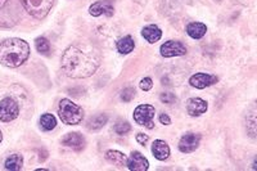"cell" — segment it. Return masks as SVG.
Instances as JSON below:
<instances>
[{
	"label": "cell",
	"instance_id": "d6986e66",
	"mask_svg": "<svg viewBox=\"0 0 257 171\" xmlns=\"http://www.w3.org/2000/svg\"><path fill=\"white\" fill-rule=\"evenodd\" d=\"M135 48V41L131 36H124L117 41V50L121 54H129Z\"/></svg>",
	"mask_w": 257,
	"mask_h": 171
},
{
	"label": "cell",
	"instance_id": "7c38bea8",
	"mask_svg": "<svg viewBox=\"0 0 257 171\" xmlns=\"http://www.w3.org/2000/svg\"><path fill=\"white\" fill-rule=\"evenodd\" d=\"M62 144L73 151H81L85 147V138L80 133H69L62 139Z\"/></svg>",
	"mask_w": 257,
	"mask_h": 171
},
{
	"label": "cell",
	"instance_id": "d4e9b609",
	"mask_svg": "<svg viewBox=\"0 0 257 171\" xmlns=\"http://www.w3.org/2000/svg\"><path fill=\"white\" fill-rule=\"evenodd\" d=\"M161 102L166 103V104H173L176 102V97L174 96L173 93H162L160 96Z\"/></svg>",
	"mask_w": 257,
	"mask_h": 171
},
{
	"label": "cell",
	"instance_id": "7a4b0ae2",
	"mask_svg": "<svg viewBox=\"0 0 257 171\" xmlns=\"http://www.w3.org/2000/svg\"><path fill=\"white\" fill-rule=\"evenodd\" d=\"M30 57V45L25 40L10 37L0 43V65L16 68L26 62Z\"/></svg>",
	"mask_w": 257,
	"mask_h": 171
},
{
	"label": "cell",
	"instance_id": "9a60e30c",
	"mask_svg": "<svg viewBox=\"0 0 257 171\" xmlns=\"http://www.w3.org/2000/svg\"><path fill=\"white\" fill-rule=\"evenodd\" d=\"M142 35H143V37L148 43L153 44L157 43V41L162 37V31H161L160 27L156 26V25H148V26H146L143 30H142Z\"/></svg>",
	"mask_w": 257,
	"mask_h": 171
},
{
	"label": "cell",
	"instance_id": "f1b7e54d",
	"mask_svg": "<svg viewBox=\"0 0 257 171\" xmlns=\"http://www.w3.org/2000/svg\"><path fill=\"white\" fill-rule=\"evenodd\" d=\"M8 3V0H0V9L5 5V4Z\"/></svg>",
	"mask_w": 257,
	"mask_h": 171
},
{
	"label": "cell",
	"instance_id": "7402d4cb",
	"mask_svg": "<svg viewBox=\"0 0 257 171\" xmlns=\"http://www.w3.org/2000/svg\"><path fill=\"white\" fill-rule=\"evenodd\" d=\"M35 46H36V50L41 54H46L49 53L50 50V43H49V40L44 36H40L35 40Z\"/></svg>",
	"mask_w": 257,
	"mask_h": 171
},
{
	"label": "cell",
	"instance_id": "44dd1931",
	"mask_svg": "<svg viewBox=\"0 0 257 171\" xmlns=\"http://www.w3.org/2000/svg\"><path fill=\"white\" fill-rule=\"evenodd\" d=\"M57 125V120L56 117L50 113H44L40 117V126L44 132H50L53 129L56 128Z\"/></svg>",
	"mask_w": 257,
	"mask_h": 171
},
{
	"label": "cell",
	"instance_id": "484cf974",
	"mask_svg": "<svg viewBox=\"0 0 257 171\" xmlns=\"http://www.w3.org/2000/svg\"><path fill=\"white\" fill-rule=\"evenodd\" d=\"M153 88V81L150 77H144L142 81H140V89L144 90V92H148Z\"/></svg>",
	"mask_w": 257,
	"mask_h": 171
},
{
	"label": "cell",
	"instance_id": "4fadbf2b",
	"mask_svg": "<svg viewBox=\"0 0 257 171\" xmlns=\"http://www.w3.org/2000/svg\"><path fill=\"white\" fill-rule=\"evenodd\" d=\"M113 5L111 4V1H97L93 5H90L89 8V13L94 17H99L102 14H106V16L111 17L113 16Z\"/></svg>",
	"mask_w": 257,
	"mask_h": 171
},
{
	"label": "cell",
	"instance_id": "ac0fdd59",
	"mask_svg": "<svg viewBox=\"0 0 257 171\" xmlns=\"http://www.w3.org/2000/svg\"><path fill=\"white\" fill-rule=\"evenodd\" d=\"M107 121L108 116L105 115V113H101V115H97L94 116V117H91L88 121V124H86V128H88L89 130H91V132H97V130L103 128V126L107 124Z\"/></svg>",
	"mask_w": 257,
	"mask_h": 171
},
{
	"label": "cell",
	"instance_id": "83f0119b",
	"mask_svg": "<svg viewBox=\"0 0 257 171\" xmlns=\"http://www.w3.org/2000/svg\"><path fill=\"white\" fill-rule=\"evenodd\" d=\"M160 122L162 124V125H170V124H171V120H170L169 115H166V113H161Z\"/></svg>",
	"mask_w": 257,
	"mask_h": 171
},
{
	"label": "cell",
	"instance_id": "ffe728a7",
	"mask_svg": "<svg viewBox=\"0 0 257 171\" xmlns=\"http://www.w3.org/2000/svg\"><path fill=\"white\" fill-rule=\"evenodd\" d=\"M5 169L10 171H18L22 170L23 166V158L20 155H12L5 160V164H4Z\"/></svg>",
	"mask_w": 257,
	"mask_h": 171
},
{
	"label": "cell",
	"instance_id": "4dcf8cb0",
	"mask_svg": "<svg viewBox=\"0 0 257 171\" xmlns=\"http://www.w3.org/2000/svg\"><path fill=\"white\" fill-rule=\"evenodd\" d=\"M216 1H221V0H216Z\"/></svg>",
	"mask_w": 257,
	"mask_h": 171
},
{
	"label": "cell",
	"instance_id": "6da1fadb",
	"mask_svg": "<svg viewBox=\"0 0 257 171\" xmlns=\"http://www.w3.org/2000/svg\"><path fill=\"white\" fill-rule=\"evenodd\" d=\"M101 52L90 43H75L70 45L61 58L62 71L72 79H86L101 65Z\"/></svg>",
	"mask_w": 257,
	"mask_h": 171
},
{
	"label": "cell",
	"instance_id": "277c9868",
	"mask_svg": "<svg viewBox=\"0 0 257 171\" xmlns=\"http://www.w3.org/2000/svg\"><path fill=\"white\" fill-rule=\"evenodd\" d=\"M54 0H21L23 8L37 20L45 18L50 12Z\"/></svg>",
	"mask_w": 257,
	"mask_h": 171
},
{
	"label": "cell",
	"instance_id": "9c48e42d",
	"mask_svg": "<svg viewBox=\"0 0 257 171\" xmlns=\"http://www.w3.org/2000/svg\"><path fill=\"white\" fill-rule=\"evenodd\" d=\"M126 166L131 171H147L149 169V162L140 152H133L127 157Z\"/></svg>",
	"mask_w": 257,
	"mask_h": 171
},
{
	"label": "cell",
	"instance_id": "e0dca14e",
	"mask_svg": "<svg viewBox=\"0 0 257 171\" xmlns=\"http://www.w3.org/2000/svg\"><path fill=\"white\" fill-rule=\"evenodd\" d=\"M106 158H107V161L112 165H116V166H120V168L126 166L127 157L120 151H113V149L108 151L107 153H106Z\"/></svg>",
	"mask_w": 257,
	"mask_h": 171
},
{
	"label": "cell",
	"instance_id": "52a82bcc",
	"mask_svg": "<svg viewBox=\"0 0 257 171\" xmlns=\"http://www.w3.org/2000/svg\"><path fill=\"white\" fill-rule=\"evenodd\" d=\"M160 53L161 56L165 57V58L180 57L186 54V46L180 41H176V40H169V41L161 45Z\"/></svg>",
	"mask_w": 257,
	"mask_h": 171
},
{
	"label": "cell",
	"instance_id": "4316f807",
	"mask_svg": "<svg viewBox=\"0 0 257 171\" xmlns=\"http://www.w3.org/2000/svg\"><path fill=\"white\" fill-rule=\"evenodd\" d=\"M148 139H149V137L147 134H143V133H139V134L137 135V141L138 143H140V144H147V141H148Z\"/></svg>",
	"mask_w": 257,
	"mask_h": 171
},
{
	"label": "cell",
	"instance_id": "8992f818",
	"mask_svg": "<svg viewBox=\"0 0 257 171\" xmlns=\"http://www.w3.org/2000/svg\"><path fill=\"white\" fill-rule=\"evenodd\" d=\"M18 115H20V107L13 98L7 97L0 101V121H13L18 117Z\"/></svg>",
	"mask_w": 257,
	"mask_h": 171
},
{
	"label": "cell",
	"instance_id": "f546056e",
	"mask_svg": "<svg viewBox=\"0 0 257 171\" xmlns=\"http://www.w3.org/2000/svg\"><path fill=\"white\" fill-rule=\"evenodd\" d=\"M1 140H3V134H1V132H0V143H1Z\"/></svg>",
	"mask_w": 257,
	"mask_h": 171
},
{
	"label": "cell",
	"instance_id": "2e32d148",
	"mask_svg": "<svg viewBox=\"0 0 257 171\" xmlns=\"http://www.w3.org/2000/svg\"><path fill=\"white\" fill-rule=\"evenodd\" d=\"M207 33V26L202 22H190L186 26V34L192 39H202Z\"/></svg>",
	"mask_w": 257,
	"mask_h": 171
},
{
	"label": "cell",
	"instance_id": "8fae6325",
	"mask_svg": "<svg viewBox=\"0 0 257 171\" xmlns=\"http://www.w3.org/2000/svg\"><path fill=\"white\" fill-rule=\"evenodd\" d=\"M207 108H209L207 102L202 98H190L186 102V111H188V115L192 117H198V116L203 115L206 113Z\"/></svg>",
	"mask_w": 257,
	"mask_h": 171
},
{
	"label": "cell",
	"instance_id": "3957f363",
	"mask_svg": "<svg viewBox=\"0 0 257 171\" xmlns=\"http://www.w3.org/2000/svg\"><path fill=\"white\" fill-rule=\"evenodd\" d=\"M59 119L66 125H77L84 119V111L70 99H62L58 105Z\"/></svg>",
	"mask_w": 257,
	"mask_h": 171
},
{
	"label": "cell",
	"instance_id": "5bb4252c",
	"mask_svg": "<svg viewBox=\"0 0 257 171\" xmlns=\"http://www.w3.org/2000/svg\"><path fill=\"white\" fill-rule=\"evenodd\" d=\"M152 153L157 160L165 161V160H167L170 156V147L167 145V143L165 140L157 139V140L153 141Z\"/></svg>",
	"mask_w": 257,
	"mask_h": 171
},
{
	"label": "cell",
	"instance_id": "5b68a950",
	"mask_svg": "<svg viewBox=\"0 0 257 171\" xmlns=\"http://www.w3.org/2000/svg\"><path fill=\"white\" fill-rule=\"evenodd\" d=\"M154 115L156 109L150 104H140L134 109V120L138 125L144 126L147 129H153L154 126Z\"/></svg>",
	"mask_w": 257,
	"mask_h": 171
},
{
	"label": "cell",
	"instance_id": "30bf717a",
	"mask_svg": "<svg viewBox=\"0 0 257 171\" xmlns=\"http://www.w3.org/2000/svg\"><path fill=\"white\" fill-rule=\"evenodd\" d=\"M216 82H218V77H216V76L205 72L195 73V75H193L192 77L189 79V84H190L193 88H197V89H205V88L214 85Z\"/></svg>",
	"mask_w": 257,
	"mask_h": 171
},
{
	"label": "cell",
	"instance_id": "603a6c76",
	"mask_svg": "<svg viewBox=\"0 0 257 171\" xmlns=\"http://www.w3.org/2000/svg\"><path fill=\"white\" fill-rule=\"evenodd\" d=\"M131 130L130 124L127 121H120L114 125V132L117 133L118 135H125Z\"/></svg>",
	"mask_w": 257,
	"mask_h": 171
},
{
	"label": "cell",
	"instance_id": "ba28073f",
	"mask_svg": "<svg viewBox=\"0 0 257 171\" xmlns=\"http://www.w3.org/2000/svg\"><path fill=\"white\" fill-rule=\"evenodd\" d=\"M201 143V135L195 133H185L179 141V151L183 153H190L198 148Z\"/></svg>",
	"mask_w": 257,
	"mask_h": 171
},
{
	"label": "cell",
	"instance_id": "cb8c5ba5",
	"mask_svg": "<svg viewBox=\"0 0 257 171\" xmlns=\"http://www.w3.org/2000/svg\"><path fill=\"white\" fill-rule=\"evenodd\" d=\"M134 97H135V89L134 88H126V89L121 92V99L124 102H130Z\"/></svg>",
	"mask_w": 257,
	"mask_h": 171
}]
</instances>
